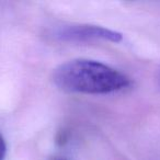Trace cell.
<instances>
[{
  "label": "cell",
  "mask_w": 160,
  "mask_h": 160,
  "mask_svg": "<svg viewBox=\"0 0 160 160\" xmlns=\"http://www.w3.org/2000/svg\"><path fill=\"white\" fill-rule=\"evenodd\" d=\"M7 155V144L3 136L0 134V160H5Z\"/></svg>",
  "instance_id": "cell-3"
},
{
  "label": "cell",
  "mask_w": 160,
  "mask_h": 160,
  "mask_svg": "<svg viewBox=\"0 0 160 160\" xmlns=\"http://www.w3.org/2000/svg\"><path fill=\"white\" fill-rule=\"evenodd\" d=\"M53 36L64 42L107 41L120 43L123 40V35L120 32L92 24H70L59 27L53 32Z\"/></svg>",
  "instance_id": "cell-2"
},
{
  "label": "cell",
  "mask_w": 160,
  "mask_h": 160,
  "mask_svg": "<svg viewBox=\"0 0 160 160\" xmlns=\"http://www.w3.org/2000/svg\"><path fill=\"white\" fill-rule=\"evenodd\" d=\"M156 79H157V82L160 87V66H159V68L157 69V72H156Z\"/></svg>",
  "instance_id": "cell-4"
},
{
  "label": "cell",
  "mask_w": 160,
  "mask_h": 160,
  "mask_svg": "<svg viewBox=\"0 0 160 160\" xmlns=\"http://www.w3.org/2000/svg\"><path fill=\"white\" fill-rule=\"evenodd\" d=\"M53 81L62 91L81 94L114 93L132 85L131 79L118 69L83 58L68 60L56 67Z\"/></svg>",
  "instance_id": "cell-1"
}]
</instances>
